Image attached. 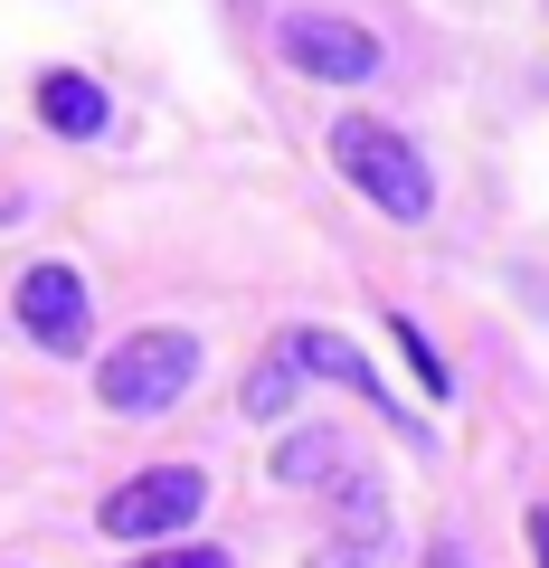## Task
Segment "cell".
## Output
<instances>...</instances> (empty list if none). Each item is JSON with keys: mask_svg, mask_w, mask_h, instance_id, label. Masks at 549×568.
Returning <instances> with one entry per match:
<instances>
[{"mask_svg": "<svg viewBox=\"0 0 549 568\" xmlns=\"http://www.w3.org/2000/svg\"><path fill=\"white\" fill-rule=\"evenodd\" d=\"M332 162L350 171V190H360L379 219H407V227H417V219L436 209V181H427V162H417V142L388 133L379 114H342V123H332Z\"/></svg>", "mask_w": 549, "mask_h": 568, "instance_id": "6da1fadb", "label": "cell"}, {"mask_svg": "<svg viewBox=\"0 0 549 568\" xmlns=\"http://www.w3.org/2000/svg\"><path fill=\"white\" fill-rule=\"evenodd\" d=\"M190 379H200V332H133V342H114L95 361V398L114 407V417H162V407L190 398Z\"/></svg>", "mask_w": 549, "mask_h": 568, "instance_id": "7a4b0ae2", "label": "cell"}, {"mask_svg": "<svg viewBox=\"0 0 549 568\" xmlns=\"http://www.w3.org/2000/svg\"><path fill=\"white\" fill-rule=\"evenodd\" d=\"M200 503H209V484L190 465H152L123 493H104V530H114V540H162V530L200 521Z\"/></svg>", "mask_w": 549, "mask_h": 568, "instance_id": "3957f363", "label": "cell"}, {"mask_svg": "<svg viewBox=\"0 0 549 568\" xmlns=\"http://www.w3.org/2000/svg\"><path fill=\"white\" fill-rule=\"evenodd\" d=\"M285 67H304V77H323V85H360L369 67H379V39H369L360 20H332V10H294L285 20Z\"/></svg>", "mask_w": 549, "mask_h": 568, "instance_id": "277c9868", "label": "cell"}, {"mask_svg": "<svg viewBox=\"0 0 549 568\" xmlns=\"http://www.w3.org/2000/svg\"><path fill=\"white\" fill-rule=\"evenodd\" d=\"M285 369L294 379H332V388H350V398H369L379 407V417H398V407H388V388H379V361H369L360 342H342V332H285ZM407 426V417H398ZM407 436H417V446H427V426H407Z\"/></svg>", "mask_w": 549, "mask_h": 568, "instance_id": "5b68a950", "label": "cell"}, {"mask_svg": "<svg viewBox=\"0 0 549 568\" xmlns=\"http://www.w3.org/2000/svg\"><path fill=\"white\" fill-rule=\"evenodd\" d=\"M10 304H20L29 342H48V351H77L85 342V275H77V265H29Z\"/></svg>", "mask_w": 549, "mask_h": 568, "instance_id": "8992f818", "label": "cell"}, {"mask_svg": "<svg viewBox=\"0 0 549 568\" xmlns=\"http://www.w3.org/2000/svg\"><path fill=\"white\" fill-rule=\"evenodd\" d=\"M39 123H48V133H67V142H95L114 114H104V85H95V77L48 67V77H39Z\"/></svg>", "mask_w": 549, "mask_h": 568, "instance_id": "52a82bcc", "label": "cell"}, {"mask_svg": "<svg viewBox=\"0 0 549 568\" xmlns=\"http://www.w3.org/2000/svg\"><path fill=\"white\" fill-rule=\"evenodd\" d=\"M275 484L342 493V484H350V455H342V436H323V426H304V436H275Z\"/></svg>", "mask_w": 549, "mask_h": 568, "instance_id": "ba28073f", "label": "cell"}, {"mask_svg": "<svg viewBox=\"0 0 549 568\" xmlns=\"http://www.w3.org/2000/svg\"><path fill=\"white\" fill-rule=\"evenodd\" d=\"M332 530H342V549L379 559V549H388V493L369 484V474H350V484L332 493Z\"/></svg>", "mask_w": 549, "mask_h": 568, "instance_id": "9c48e42d", "label": "cell"}, {"mask_svg": "<svg viewBox=\"0 0 549 568\" xmlns=\"http://www.w3.org/2000/svg\"><path fill=\"white\" fill-rule=\"evenodd\" d=\"M388 342H398V351H407V369L427 379V398H455V369L436 361V342H427V332H417V323H407V313H398V323H388Z\"/></svg>", "mask_w": 549, "mask_h": 568, "instance_id": "30bf717a", "label": "cell"}, {"mask_svg": "<svg viewBox=\"0 0 549 568\" xmlns=\"http://www.w3.org/2000/svg\"><path fill=\"white\" fill-rule=\"evenodd\" d=\"M285 407H294V369H285V361H265L256 379H246V417H285Z\"/></svg>", "mask_w": 549, "mask_h": 568, "instance_id": "8fae6325", "label": "cell"}, {"mask_svg": "<svg viewBox=\"0 0 549 568\" xmlns=\"http://www.w3.org/2000/svg\"><path fill=\"white\" fill-rule=\"evenodd\" d=\"M143 568H227V549H152Z\"/></svg>", "mask_w": 549, "mask_h": 568, "instance_id": "7c38bea8", "label": "cell"}, {"mask_svg": "<svg viewBox=\"0 0 549 568\" xmlns=\"http://www.w3.org/2000/svg\"><path fill=\"white\" fill-rule=\"evenodd\" d=\"M427 568H474V559H465L455 540H436V549H427Z\"/></svg>", "mask_w": 549, "mask_h": 568, "instance_id": "4fadbf2b", "label": "cell"}, {"mask_svg": "<svg viewBox=\"0 0 549 568\" xmlns=\"http://www.w3.org/2000/svg\"><path fill=\"white\" fill-rule=\"evenodd\" d=\"M313 568H360V549H342V540H332V549H323Z\"/></svg>", "mask_w": 549, "mask_h": 568, "instance_id": "5bb4252c", "label": "cell"}, {"mask_svg": "<svg viewBox=\"0 0 549 568\" xmlns=\"http://www.w3.org/2000/svg\"><path fill=\"white\" fill-rule=\"evenodd\" d=\"M530 549H540V568H549V511H530Z\"/></svg>", "mask_w": 549, "mask_h": 568, "instance_id": "9a60e30c", "label": "cell"}]
</instances>
